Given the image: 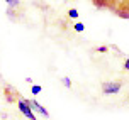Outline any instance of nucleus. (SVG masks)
<instances>
[{
	"label": "nucleus",
	"mask_w": 129,
	"mask_h": 120,
	"mask_svg": "<svg viewBox=\"0 0 129 120\" xmlns=\"http://www.w3.org/2000/svg\"><path fill=\"white\" fill-rule=\"evenodd\" d=\"M17 107H19L20 113H24L29 120H38V118H36V115L32 113V110H31V107H29V101H27V100L19 98V100H17Z\"/></svg>",
	"instance_id": "2"
},
{
	"label": "nucleus",
	"mask_w": 129,
	"mask_h": 120,
	"mask_svg": "<svg viewBox=\"0 0 129 120\" xmlns=\"http://www.w3.org/2000/svg\"><path fill=\"white\" fill-rule=\"evenodd\" d=\"M107 49H109L107 46H99V47H97V51H99V52H107Z\"/></svg>",
	"instance_id": "9"
},
{
	"label": "nucleus",
	"mask_w": 129,
	"mask_h": 120,
	"mask_svg": "<svg viewBox=\"0 0 129 120\" xmlns=\"http://www.w3.org/2000/svg\"><path fill=\"white\" fill-rule=\"evenodd\" d=\"M124 70H127V71H129V57L126 59V61H124Z\"/></svg>",
	"instance_id": "10"
},
{
	"label": "nucleus",
	"mask_w": 129,
	"mask_h": 120,
	"mask_svg": "<svg viewBox=\"0 0 129 120\" xmlns=\"http://www.w3.org/2000/svg\"><path fill=\"white\" fill-rule=\"evenodd\" d=\"M61 81H63V85L66 86V88H70V86H71V81H70V78H66V76H64V78H61Z\"/></svg>",
	"instance_id": "7"
},
{
	"label": "nucleus",
	"mask_w": 129,
	"mask_h": 120,
	"mask_svg": "<svg viewBox=\"0 0 129 120\" xmlns=\"http://www.w3.org/2000/svg\"><path fill=\"white\" fill-rule=\"evenodd\" d=\"M41 90H43V88H41V85H32L31 91H32V95H39V93H41Z\"/></svg>",
	"instance_id": "4"
},
{
	"label": "nucleus",
	"mask_w": 129,
	"mask_h": 120,
	"mask_svg": "<svg viewBox=\"0 0 129 120\" xmlns=\"http://www.w3.org/2000/svg\"><path fill=\"white\" fill-rule=\"evenodd\" d=\"M75 31H77V32H83L85 31V25L82 24V22H77V24H75Z\"/></svg>",
	"instance_id": "6"
},
{
	"label": "nucleus",
	"mask_w": 129,
	"mask_h": 120,
	"mask_svg": "<svg viewBox=\"0 0 129 120\" xmlns=\"http://www.w3.org/2000/svg\"><path fill=\"white\" fill-rule=\"evenodd\" d=\"M27 101H29V107H31V110H36V112H39L43 117H49L48 110L41 107V103H39V101H36V100H27Z\"/></svg>",
	"instance_id": "3"
},
{
	"label": "nucleus",
	"mask_w": 129,
	"mask_h": 120,
	"mask_svg": "<svg viewBox=\"0 0 129 120\" xmlns=\"http://www.w3.org/2000/svg\"><path fill=\"white\" fill-rule=\"evenodd\" d=\"M68 15H70L71 19H77L78 17V10L77 9H70V10H68Z\"/></svg>",
	"instance_id": "5"
},
{
	"label": "nucleus",
	"mask_w": 129,
	"mask_h": 120,
	"mask_svg": "<svg viewBox=\"0 0 129 120\" xmlns=\"http://www.w3.org/2000/svg\"><path fill=\"white\" fill-rule=\"evenodd\" d=\"M7 4H9V5L10 7H15V5H19V0H5Z\"/></svg>",
	"instance_id": "8"
},
{
	"label": "nucleus",
	"mask_w": 129,
	"mask_h": 120,
	"mask_svg": "<svg viewBox=\"0 0 129 120\" xmlns=\"http://www.w3.org/2000/svg\"><path fill=\"white\" fill-rule=\"evenodd\" d=\"M122 88V83L121 81H105L102 83V91L105 95H114V93H119Z\"/></svg>",
	"instance_id": "1"
}]
</instances>
